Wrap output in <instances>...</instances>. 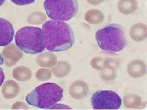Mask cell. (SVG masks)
I'll return each mask as SVG.
<instances>
[{
    "label": "cell",
    "instance_id": "cell-1",
    "mask_svg": "<svg viewBox=\"0 0 147 110\" xmlns=\"http://www.w3.org/2000/svg\"><path fill=\"white\" fill-rule=\"evenodd\" d=\"M42 32L44 47L50 52L68 50L74 42L73 30L69 24L63 21H47L42 25Z\"/></svg>",
    "mask_w": 147,
    "mask_h": 110
},
{
    "label": "cell",
    "instance_id": "cell-2",
    "mask_svg": "<svg viewBox=\"0 0 147 110\" xmlns=\"http://www.w3.org/2000/svg\"><path fill=\"white\" fill-rule=\"evenodd\" d=\"M96 39L99 48L108 53L118 52L127 45L124 29L118 24H110L98 30Z\"/></svg>",
    "mask_w": 147,
    "mask_h": 110
},
{
    "label": "cell",
    "instance_id": "cell-3",
    "mask_svg": "<svg viewBox=\"0 0 147 110\" xmlns=\"http://www.w3.org/2000/svg\"><path fill=\"white\" fill-rule=\"evenodd\" d=\"M63 90L55 83L41 84L34 89L26 97L28 105L40 109H48L60 101Z\"/></svg>",
    "mask_w": 147,
    "mask_h": 110
},
{
    "label": "cell",
    "instance_id": "cell-4",
    "mask_svg": "<svg viewBox=\"0 0 147 110\" xmlns=\"http://www.w3.org/2000/svg\"><path fill=\"white\" fill-rule=\"evenodd\" d=\"M15 43L24 53L35 54L45 50L42 30L38 27H23L16 33Z\"/></svg>",
    "mask_w": 147,
    "mask_h": 110
},
{
    "label": "cell",
    "instance_id": "cell-5",
    "mask_svg": "<svg viewBox=\"0 0 147 110\" xmlns=\"http://www.w3.org/2000/svg\"><path fill=\"white\" fill-rule=\"evenodd\" d=\"M44 7L50 19L68 21L76 15L79 5L77 0H45Z\"/></svg>",
    "mask_w": 147,
    "mask_h": 110
},
{
    "label": "cell",
    "instance_id": "cell-6",
    "mask_svg": "<svg viewBox=\"0 0 147 110\" xmlns=\"http://www.w3.org/2000/svg\"><path fill=\"white\" fill-rule=\"evenodd\" d=\"M94 109H117L120 107L122 100L117 93L112 91H99L91 98Z\"/></svg>",
    "mask_w": 147,
    "mask_h": 110
},
{
    "label": "cell",
    "instance_id": "cell-7",
    "mask_svg": "<svg viewBox=\"0 0 147 110\" xmlns=\"http://www.w3.org/2000/svg\"><path fill=\"white\" fill-rule=\"evenodd\" d=\"M4 63L7 67L16 64L23 57V53L13 44L6 46L2 52Z\"/></svg>",
    "mask_w": 147,
    "mask_h": 110
},
{
    "label": "cell",
    "instance_id": "cell-8",
    "mask_svg": "<svg viewBox=\"0 0 147 110\" xmlns=\"http://www.w3.org/2000/svg\"><path fill=\"white\" fill-rule=\"evenodd\" d=\"M14 31L9 21L0 18V46L9 45L13 39Z\"/></svg>",
    "mask_w": 147,
    "mask_h": 110
},
{
    "label": "cell",
    "instance_id": "cell-9",
    "mask_svg": "<svg viewBox=\"0 0 147 110\" xmlns=\"http://www.w3.org/2000/svg\"><path fill=\"white\" fill-rule=\"evenodd\" d=\"M20 91L18 84L13 80H8L4 83L2 87L3 97L6 99H11L16 97Z\"/></svg>",
    "mask_w": 147,
    "mask_h": 110
},
{
    "label": "cell",
    "instance_id": "cell-10",
    "mask_svg": "<svg viewBox=\"0 0 147 110\" xmlns=\"http://www.w3.org/2000/svg\"><path fill=\"white\" fill-rule=\"evenodd\" d=\"M69 91L71 97L74 99H81L87 95L88 87L85 82L77 81L71 84L69 87Z\"/></svg>",
    "mask_w": 147,
    "mask_h": 110
},
{
    "label": "cell",
    "instance_id": "cell-11",
    "mask_svg": "<svg viewBox=\"0 0 147 110\" xmlns=\"http://www.w3.org/2000/svg\"><path fill=\"white\" fill-rule=\"evenodd\" d=\"M36 60L37 63L40 67L51 68L57 64V58L53 53L44 52L38 55Z\"/></svg>",
    "mask_w": 147,
    "mask_h": 110
},
{
    "label": "cell",
    "instance_id": "cell-12",
    "mask_svg": "<svg viewBox=\"0 0 147 110\" xmlns=\"http://www.w3.org/2000/svg\"><path fill=\"white\" fill-rule=\"evenodd\" d=\"M12 76L18 81L26 82L32 78L30 69L24 66H20L14 68L12 71Z\"/></svg>",
    "mask_w": 147,
    "mask_h": 110
},
{
    "label": "cell",
    "instance_id": "cell-13",
    "mask_svg": "<svg viewBox=\"0 0 147 110\" xmlns=\"http://www.w3.org/2000/svg\"><path fill=\"white\" fill-rule=\"evenodd\" d=\"M70 69L71 67L67 62L59 61L52 70L55 76L58 78H63L68 75Z\"/></svg>",
    "mask_w": 147,
    "mask_h": 110
},
{
    "label": "cell",
    "instance_id": "cell-14",
    "mask_svg": "<svg viewBox=\"0 0 147 110\" xmlns=\"http://www.w3.org/2000/svg\"><path fill=\"white\" fill-rule=\"evenodd\" d=\"M146 71V66L143 62L134 61L129 63L128 66V71L130 76L134 78H138L142 76L139 71Z\"/></svg>",
    "mask_w": 147,
    "mask_h": 110
},
{
    "label": "cell",
    "instance_id": "cell-15",
    "mask_svg": "<svg viewBox=\"0 0 147 110\" xmlns=\"http://www.w3.org/2000/svg\"><path fill=\"white\" fill-rule=\"evenodd\" d=\"M35 76L36 79L40 81H46L50 79L52 72L49 69L40 68L36 71Z\"/></svg>",
    "mask_w": 147,
    "mask_h": 110
},
{
    "label": "cell",
    "instance_id": "cell-16",
    "mask_svg": "<svg viewBox=\"0 0 147 110\" xmlns=\"http://www.w3.org/2000/svg\"><path fill=\"white\" fill-rule=\"evenodd\" d=\"M11 109H28V107L24 102H19L14 103Z\"/></svg>",
    "mask_w": 147,
    "mask_h": 110
},
{
    "label": "cell",
    "instance_id": "cell-17",
    "mask_svg": "<svg viewBox=\"0 0 147 110\" xmlns=\"http://www.w3.org/2000/svg\"><path fill=\"white\" fill-rule=\"evenodd\" d=\"M11 1L16 5H24L32 3H33L34 2L35 0H11Z\"/></svg>",
    "mask_w": 147,
    "mask_h": 110
},
{
    "label": "cell",
    "instance_id": "cell-18",
    "mask_svg": "<svg viewBox=\"0 0 147 110\" xmlns=\"http://www.w3.org/2000/svg\"><path fill=\"white\" fill-rule=\"evenodd\" d=\"M69 107L67 105H61V104H55V105H53L52 107H51L50 108V109H59V108H60V109H69Z\"/></svg>",
    "mask_w": 147,
    "mask_h": 110
},
{
    "label": "cell",
    "instance_id": "cell-19",
    "mask_svg": "<svg viewBox=\"0 0 147 110\" xmlns=\"http://www.w3.org/2000/svg\"><path fill=\"white\" fill-rule=\"evenodd\" d=\"M5 79V75L3 69L0 67V86L2 85Z\"/></svg>",
    "mask_w": 147,
    "mask_h": 110
},
{
    "label": "cell",
    "instance_id": "cell-20",
    "mask_svg": "<svg viewBox=\"0 0 147 110\" xmlns=\"http://www.w3.org/2000/svg\"><path fill=\"white\" fill-rule=\"evenodd\" d=\"M3 63V59L1 53H0V65H2Z\"/></svg>",
    "mask_w": 147,
    "mask_h": 110
},
{
    "label": "cell",
    "instance_id": "cell-21",
    "mask_svg": "<svg viewBox=\"0 0 147 110\" xmlns=\"http://www.w3.org/2000/svg\"><path fill=\"white\" fill-rule=\"evenodd\" d=\"M5 0H0V6H1L5 2Z\"/></svg>",
    "mask_w": 147,
    "mask_h": 110
},
{
    "label": "cell",
    "instance_id": "cell-22",
    "mask_svg": "<svg viewBox=\"0 0 147 110\" xmlns=\"http://www.w3.org/2000/svg\"><path fill=\"white\" fill-rule=\"evenodd\" d=\"M0 102H1V99H0Z\"/></svg>",
    "mask_w": 147,
    "mask_h": 110
}]
</instances>
